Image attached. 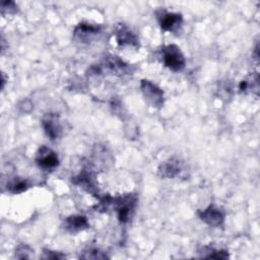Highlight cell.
I'll list each match as a JSON object with an SVG mask.
<instances>
[{"label": "cell", "mask_w": 260, "mask_h": 260, "mask_svg": "<svg viewBox=\"0 0 260 260\" xmlns=\"http://www.w3.org/2000/svg\"><path fill=\"white\" fill-rule=\"evenodd\" d=\"M157 18L161 29L166 31L175 30L182 24L183 18L182 15L179 13L174 12H167L165 10H160L157 12Z\"/></svg>", "instance_id": "6"}, {"label": "cell", "mask_w": 260, "mask_h": 260, "mask_svg": "<svg viewBox=\"0 0 260 260\" xmlns=\"http://www.w3.org/2000/svg\"><path fill=\"white\" fill-rule=\"evenodd\" d=\"M66 256L62 254L61 252H56L52 251L49 249H44L43 250V255L42 258L44 259H53V260H58V259H64Z\"/></svg>", "instance_id": "18"}, {"label": "cell", "mask_w": 260, "mask_h": 260, "mask_svg": "<svg viewBox=\"0 0 260 260\" xmlns=\"http://www.w3.org/2000/svg\"><path fill=\"white\" fill-rule=\"evenodd\" d=\"M199 256L201 258H215V259H226L229 254L225 250H218L210 246H204L199 250Z\"/></svg>", "instance_id": "13"}, {"label": "cell", "mask_w": 260, "mask_h": 260, "mask_svg": "<svg viewBox=\"0 0 260 260\" xmlns=\"http://www.w3.org/2000/svg\"><path fill=\"white\" fill-rule=\"evenodd\" d=\"M165 65L172 71H181L186 65V60L180 48L176 45H168L161 49Z\"/></svg>", "instance_id": "1"}, {"label": "cell", "mask_w": 260, "mask_h": 260, "mask_svg": "<svg viewBox=\"0 0 260 260\" xmlns=\"http://www.w3.org/2000/svg\"><path fill=\"white\" fill-rule=\"evenodd\" d=\"M140 88L145 101L153 108L159 109L164 105V91L149 80L143 79L140 82Z\"/></svg>", "instance_id": "2"}, {"label": "cell", "mask_w": 260, "mask_h": 260, "mask_svg": "<svg viewBox=\"0 0 260 260\" xmlns=\"http://www.w3.org/2000/svg\"><path fill=\"white\" fill-rule=\"evenodd\" d=\"M72 182L83 189H85L88 193L91 194H96V187H95V181H94V176L91 173V171L88 170H83L81 173L76 176Z\"/></svg>", "instance_id": "10"}, {"label": "cell", "mask_w": 260, "mask_h": 260, "mask_svg": "<svg viewBox=\"0 0 260 260\" xmlns=\"http://www.w3.org/2000/svg\"><path fill=\"white\" fill-rule=\"evenodd\" d=\"M182 173V162L180 159L173 157L162 162L158 168V175L161 178H177Z\"/></svg>", "instance_id": "8"}, {"label": "cell", "mask_w": 260, "mask_h": 260, "mask_svg": "<svg viewBox=\"0 0 260 260\" xmlns=\"http://www.w3.org/2000/svg\"><path fill=\"white\" fill-rule=\"evenodd\" d=\"M198 216L207 224L212 226H219L224 221V212L213 205L208 206L204 210L198 212Z\"/></svg>", "instance_id": "7"}, {"label": "cell", "mask_w": 260, "mask_h": 260, "mask_svg": "<svg viewBox=\"0 0 260 260\" xmlns=\"http://www.w3.org/2000/svg\"><path fill=\"white\" fill-rule=\"evenodd\" d=\"M114 202H115L119 220L123 223L127 222L130 219L131 214L135 209V206L137 203V197L133 194H128L123 197H119L115 199Z\"/></svg>", "instance_id": "3"}, {"label": "cell", "mask_w": 260, "mask_h": 260, "mask_svg": "<svg viewBox=\"0 0 260 260\" xmlns=\"http://www.w3.org/2000/svg\"><path fill=\"white\" fill-rule=\"evenodd\" d=\"M87 228H89V223L83 215H71L65 219V229L70 233H77Z\"/></svg>", "instance_id": "11"}, {"label": "cell", "mask_w": 260, "mask_h": 260, "mask_svg": "<svg viewBox=\"0 0 260 260\" xmlns=\"http://www.w3.org/2000/svg\"><path fill=\"white\" fill-rule=\"evenodd\" d=\"M258 80H259L258 79V74L251 75L247 79H244V80L241 81L239 88L243 92H246L248 90H252V91H255L256 93H258V90H259Z\"/></svg>", "instance_id": "14"}, {"label": "cell", "mask_w": 260, "mask_h": 260, "mask_svg": "<svg viewBox=\"0 0 260 260\" xmlns=\"http://www.w3.org/2000/svg\"><path fill=\"white\" fill-rule=\"evenodd\" d=\"M99 31H100V27L98 25H93L89 23H79L74 30V35L76 38L80 40H84V39H87L88 37H91L92 35L98 34Z\"/></svg>", "instance_id": "12"}, {"label": "cell", "mask_w": 260, "mask_h": 260, "mask_svg": "<svg viewBox=\"0 0 260 260\" xmlns=\"http://www.w3.org/2000/svg\"><path fill=\"white\" fill-rule=\"evenodd\" d=\"M36 162L42 170L52 171L59 165V158L56 152L51 148L42 145L36 155Z\"/></svg>", "instance_id": "4"}, {"label": "cell", "mask_w": 260, "mask_h": 260, "mask_svg": "<svg viewBox=\"0 0 260 260\" xmlns=\"http://www.w3.org/2000/svg\"><path fill=\"white\" fill-rule=\"evenodd\" d=\"M28 187H29L28 182L26 180L20 179V178H14L11 181H9L7 184V190L13 194L21 193V192L25 191Z\"/></svg>", "instance_id": "15"}, {"label": "cell", "mask_w": 260, "mask_h": 260, "mask_svg": "<svg viewBox=\"0 0 260 260\" xmlns=\"http://www.w3.org/2000/svg\"><path fill=\"white\" fill-rule=\"evenodd\" d=\"M42 125L47 136L50 137L52 140H55L61 136L63 127L58 115L53 113L45 115L42 120Z\"/></svg>", "instance_id": "5"}, {"label": "cell", "mask_w": 260, "mask_h": 260, "mask_svg": "<svg viewBox=\"0 0 260 260\" xmlns=\"http://www.w3.org/2000/svg\"><path fill=\"white\" fill-rule=\"evenodd\" d=\"M80 258L83 259H105L108 258L107 254L100 251L99 249H94V248H89L85 251L82 252V254L80 255Z\"/></svg>", "instance_id": "16"}, {"label": "cell", "mask_w": 260, "mask_h": 260, "mask_svg": "<svg viewBox=\"0 0 260 260\" xmlns=\"http://www.w3.org/2000/svg\"><path fill=\"white\" fill-rule=\"evenodd\" d=\"M116 40L119 46H131L139 47L138 39L134 32L124 24H120L116 29Z\"/></svg>", "instance_id": "9"}, {"label": "cell", "mask_w": 260, "mask_h": 260, "mask_svg": "<svg viewBox=\"0 0 260 260\" xmlns=\"http://www.w3.org/2000/svg\"><path fill=\"white\" fill-rule=\"evenodd\" d=\"M31 253H32V250L27 245H24V244L19 245L15 249V257L19 259H27L30 257Z\"/></svg>", "instance_id": "17"}]
</instances>
